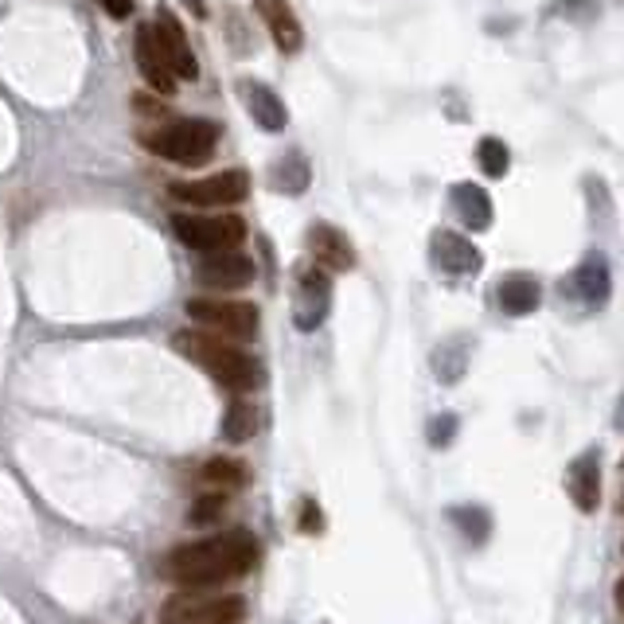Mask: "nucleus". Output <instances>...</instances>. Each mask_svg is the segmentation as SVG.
Here are the masks:
<instances>
[{
	"label": "nucleus",
	"instance_id": "1",
	"mask_svg": "<svg viewBox=\"0 0 624 624\" xmlns=\"http://www.w3.org/2000/svg\"><path fill=\"white\" fill-rule=\"evenodd\" d=\"M164 562H169L164 570H169L180 586L207 589V586H219V581L234 578V574H246L250 566L258 562V543H254L246 531H227V535L180 546V551H172Z\"/></svg>",
	"mask_w": 624,
	"mask_h": 624
},
{
	"label": "nucleus",
	"instance_id": "2",
	"mask_svg": "<svg viewBox=\"0 0 624 624\" xmlns=\"http://www.w3.org/2000/svg\"><path fill=\"white\" fill-rule=\"evenodd\" d=\"M172 348L180 356H187L196 367H204L211 379L227 386V391H239V394H250L262 386V363L246 351L231 348L223 336H215L207 328H192V332H176L172 336Z\"/></svg>",
	"mask_w": 624,
	"mask_h": 624
},
{
	"label": "nucleus",
	"instance_id": "3",
	"mask_svg": "<svg viewBox=\"0 0 624 624\" xmlns=\"http://www.w3.org/2000/svg\"><path fill=\"white\" fill-rule=\"evenodd\" d=\"M215 129L211 122H176L161 134H149L145 137V149L164 157V161H176V164H187V169H196V164H207L215 152Z\"/></svg>",
	"mask_w": 624,
	"mask_h": 624
},
{
	"label": "nucleus",
	"instance_id": "4",
	"mask_svg": "<svg viewBox=\"0 0 624 624\" xmlns=\"http://www.w3.org/2000/svg\"><path fill=\"white\" fill-rule=\"evenodd\" d=\"M172 231L184 246L199 250V254L234 250L246 239V223L239 215H172Z\"/></svg>",
	"mask_w": 624,
	"mask_h": 624
},
{
	"label": "nucleus",
	"instance_id": "5",
	"mask_svg": "<svg viewBox=\"0 0 624 624\" xmlns=\"http://www.w3.org/2000/svg\"><path fill=\"white\" fill-rule=\"evenodd\" d=\"M187 316H192L199 328L215 332V336H231V339L258 336V309L250 301H211V297H196V301H187Z\"/></svg>",
	"mask_w": 624,
	"mask_h": 624
},
{
	"label": "nucleus",
	"instance_id": "6",
	"mask_svg": "<svg viewBox=\"0 0 624 624\" xmlns=\"http://www.w3.org/2000/svg\"><path fill=\"white\" fill-rule=\"evenodd\" d=\"M169 192H172V199H180V204H187V207H231L250 192V176L242 169H227V172H215V176H204V180L172 184Z\"/></svg>",
	"mask_w": 624,
	"mask_h": 624
},
{
	"label": "nucleus",
	"instance_id": "7",
	"mask_svg": "<svg viewBox=\"0 0 624 624\" xmlns=\"http://www.w3.org/2000/svg\"><path fill=\"white\" fill-rule=\"evenodd\" d=\"M196 281L204 289H219V293L246 289L254 281V262L234 254V250H219V254H207L196 266Z\"/></svg>",
	"mask_w": 624,
	"mask_h": 624
},
{
	"label": "nucleus",
	"instance_id": "8",
	"mask_svg": "<svg viewBox=\"0 0 624 624\" xmlns=\"http://www.w3.org/2000/svg\"><path fill=\"white\" fill-rule=\"evenodd\" d=\"M297 328L301 332H312L316 324L328 316V274H324L321 266H301V274H297Z\"/></svg>",
	"mask_w": 624,
	"mask_h": 624
},
{
	"label": "nucleus",
	"instance_id": "9",
	"mask_svg": "<svg viewBox=\"0 0 624 624\" xmlns=\"http://www.w3.org/2000/svg\"><path fill=\"white\" fill-rule=\"evenodd\" d=\"M134 59H137V71H141V79L149 82V90H157L161 99L176 94V74H172L169 59L161 55V44H157V36H152V27H149V24L137 27Z\"/></svg>",
	"mask_w": 624,
	"mask_h": 624
},
{
	"label": "nucleus",
	"instance_id": "10",
	"mask_svg": "<svg viewBox=\"0 0 624 624\" xmlns=\"http://www.w3.org/2000/svg\"><path fill=\"white\" fill-rule=\"evenodd\" d=\"M152 36H157V44H161V55L169 59V67H172V74H176V79H196V74H199L196 51H192V44H187L184 27L176 24V16L161 12V16H157V24H152Z\"/></svg>",
	"mask_w": 624,
	"mask_h": 624
},
{
	"label": "nucleus",
	"instance_id": "11",
	"mask_svg": "<svg viewBox=\"0 0 624 624\" xmlns=\"http://www.w3.org/2000/svg\"><path fill=\"white\" fill-rule=\"evenodd\" d=\"M434 262L453 277H476L484 269V254L457 231L434 234Z\"/></svg>",
	"mask_w": 624,
	"mask_h": 624
},
{
	"label": "nucleus",
	"instance_id": "12",
	"mask_svg": "<svg viewBox=\"0 0 624 624\" xmlns=\"http://www.w3.org/2000/svg\"><path fill=\"white\" fill-rule=\"evenodd\" d=\"M309 250H312V262L321 269H332V274H348L356 266V250H351L348 234L336 231L328 223H316L309 231Z\"/></svg>",
	"mask_w": 624,
	"mask_h": 624
},
{
	"label": "nucleus",
	"instance_id": "13",
	"mask_svg": "<svg viewBox=\"0 0 624 624\" xmlns=\"http://www.w3.org/2000/svg\"><path fill=\"white\" fill-rule=\"evenodd\" d=\"M566 484H570V496L574 504H578V511H598L601 504V457L589 449V453H581L578 461L570 464V476H566Z\"/></svg>",
	"mask_w": 624,
	"mask_h": 624
},
{
	"label": "nucleus",
	"instance_id": "14",
	"mask_svg": "<svg viewBox=\"0 0 624 624\" xmlns=\"http://www.w3.org/2000/svg\"><path fill=\"white\" fill-rule=\"evenodd\" d=\"M570 289L589 304V309H601L609 301V289H613V277H609V262L601 254H589L570 277Z\"/></svg>",
	"mask_w": 624,
	"mask_h": 624
},
{
	"label": "nucleus",
	"instance_id": "15",
	"mask_svg": "<svg viewBox=\"0 0 624 624\" xmlns=\"http://www.w3.org/2000/svg\"><path fill=\"white\" fill-rule=\"evenodd\" d=\"M254 4H258L262 20H266L269 36H274V44L281 47V51H286V55L301 51L304 32H301V24H297L293 9H289L286 0H254Z\"/></svg>",
	"mask_w": 624,
	"mask_h": 624
},
{
	"label": "nucleus",
	"instance_id": "16",
	"mask_svg": "<svg viewBox=\"0 0 624 624\" xmlns=\"http://www.w3.org/2000/svg\"><path fill=\"white\" fill-rule=\"evenodd\" d=\"M496 301L508 316H527V312H535L539 304H543V289H539L535 277L516 274V277H504V281H499Z\"/></svg>",
	"mask_w": 624,
	"mask_h": 624
},
{
	"label": "nucleus",
	"instance_id": "17",
	"mask_svg": "<svg viewBox=\"0 0 624 624\" xmlns=\"http://www.w3.org/2000/svg\"><path fill=\"white\" fill-rule=\"evenodd\" d=\"M246 106L266 134H281V129H286V122H289L286 102L277 99L269 86H262V82H246Z\"/></svg>",
	"mask_w": 624,
	"mask_h": 624
},
{
	"label": "nucleus",
	"instance_id": "18",
	"mask_svg": "<svg viewBox=\"0 0 624 624\" xmlns=\"http://www.w3.org/2000/svg\"><path fill=\"white\" fill-rule=\"evenodd\" d=\"M453 207L461 215V223L469 231H488L492 227V199L481 184H457L453 187Z\"/></svg>",
	"mask_w": 624,
	"mask_h": 624
},
{
	"label": "nucleus",
	"instance_id": "19",
	"mask_svg": "<svg viewBox=\"0 0 624 624\" xmlns=\"http://www.w3.org/2000/svg\"><path fill=\"white\" fill-rule=\"evenodd\" d=\"M258 426H262V414H258V406H254V402L234 398L231 406H227V414H223V437L231 441V446H242V441H250V437L258 434Z\"/></svg>",
	"mask_w": 624,
	"mask_h": 624
},
{
	"label": "nucleus",
	"instance_id": "20",
	"mask_svg": "<svg viewBox=\"0 0 624 624\" xmlns=\"http://www.w3.org/2000/svg\"><path fill=\"white\" fill-rule=\"evenodd\" d=\"M199 481H204V488H242V484L250 481L246 464L242 461H231V457H215V461H207L204 469H199Z\"/></svg>",
	"mask_w": 624,
	"mask_h": 624
},
{
	"label": "nucleus",
	"instance_id": "21",
	"mask_svg": "<svg viewBox=\"0 0 624 624\" xmlns=\"http://www.w3.org/2000/svg\"><path fill=\"white\" fill-rule=\"evenodd\" d=\"M242 613H246V609H242L239 598H215V601H204V605L196 601L187 624H239Z\"/></svg>",
	"mask_w": 624,
	"mask_h": 624
},
{
	"label": "nucleus",
	"instance_id": "22",
	"mask_svg": "<svg viewBox=\"0 0 624 624\" xmlns=\"http://www.w3.org/2000/svg\"><path fill=\"white\" fill-rule=\"evenodd\" d=\"M469 367V348H464V339H449L441 348L434 351V371L441 383H457Z\"/></svg>",
	"mask_w": 624,
	"mask_h": 624
},
{
	"label": "nucleus",
	"instance_id": "23",
	"mask_svg": "<svg viewBox=\"0 0 624 624\" xmlns=\"http://www.w3.org/2000/svg\"><path fill=\"white\" fill-rule=\"evenodd\" d=\"M274 187L277 192H286V196H301L304 187H309V161H304L301 152H289L286 161L277 164Z\"/></svg>",
	"mask_w": 624,
	"mask_h": 624
},
{
	"label": "nucleus",
	"instance_id": "24",
	"mask_svg": "<svg viewBox=\"0 0 624 624\" xmlns=\"http://www.w3.org/2000/svg\"><path fill=\"white\" fill-rule=\"evenodd\" d=\"M449 519L457 523V531H461L469 543H476L481 546L484 539H488V531H492V516L484 508H453L449 511Z\"/></svg>",
	"mask_w": 624,
	"mask_h": 624
},
{
	"label": "nucleus",
	"instance_id": "25",
	"mask_svg": "<svg viewBox=\"0 0 624 624\" xmlns=\"http://www.w3.org/2000/svg\"><path fill=\"white\" fill-rule=\"evenodd\" d=\"M476 161H481L484 176L499 180V176H504V172H508L511 152H508V145L499 141V137H484V141H481V149H476Z\"/></svg>",
	"mask_w": 624,
	"mask_h": 624
},
{
	"label": "nucleus",
	"instance_id": "26",
	"mask_svg": "<svg viewBox=\"0 0 624 624\" xmlns=\"http://www.w3.org/2000/svg\"><path fill=\"white\" fill-rule=\"evenodd\" d=\"M227 508V499L219 496V492H204V496L192 504V523H211V519H219Z\"/></svg>",
	"mask_w": 624,
	"mask_h": 624
},
{
	"label": "nucleus",
	"instance_id": "27",
	"mask_svg": "<svg viewBox=\"0 0 624 624\" xmlns=\"http://www.w3.org/2000/svg\"><path fill=\"white\" fill-rule=\"evenodd\" d=\"M192 609H196V601L187 598V593H176L172 601H164L161 624H187V621H192Z\"/></svg>",
	"mask_w": 624,
	"mask_h": 624
},
{
	"label": "nucleus",
	"instance_id": "28",
	"mask_svg": "<svg viewBox=\"0 0 624 624\" xmlns=\"http://www.w3.org/2000/svg\"><path fill=\"white\" fill-rule=\"evenodd\" d=\"M453 434H457L453 414H441V418L429 421V446H434V449H446L449 441H453Z\"/></svg>",
	"mask_w": 624,
	"mask_h": 624
},
{
	"label": "nucleus",
	"instance_id": "29",
	"mask_svg": "<svg viewBox=\"0 0 624 624\" xmlns=\"http://www.w3.org/2000/svg\"><path fill=\"white\" fill-rule=\"evenodd\" d=\"M297 523H301L304 535H321V531H324V516H321V508H316V499H304V504H301V519H297Z\"/></svg>",
	"mask_w": 624,
	"mask_h": 624
},
{
	"label": "nucleus",
	"instance_id": "30",
	"mask_svg": "<svg viewBox=\"0 0 624 624\" xmlns=\"http://www.w3.org/2000/svg\"><path fill=\"white\" fill-rule=\"evenodd\" d=\"M598 9H601V0H562L558 4L562 16H570V20H589Z\"/></svg>",
	"mask_w": 624,
	"mask_h": 624
},
{
	"label": "nucleus",
	"instance_id": "31",
	"mask_svg": "<svg viewBox=\"0 0 624 624\" xmlns=\"http://www.w3.org/2000/svg\"><path fill=\"white\" fill-rule=\"evenodd\" d=\"M99 4H102V9H106L114 20H125V16H129V12H134L137 0H99Z\"/></svg>",
	"mask_w": 624,
	"mask_h": 624
},
{
	"label": "nucleus",
	"instance_id": "32",
	"mask_svg": "<svg viewBox=\"0 0 624 624\" xmlns=\"http://www.w3.org/2000/svg\"><path fill=\"white\" fill-rule=\"evenodd\" d=\"M134 106L141 109L145 117H161V114H164V109L157 106V102H149V99H145V94H137V99H134Z\"/></svg>",
	"mask_w": 624,
	"mask_h": 624
},
{
	"label": "nucleus",
	"instance_id": "33",
	"mask_svg": "<svg viewBox=\"0 0 624 624\" xmlns=\"http://www.w3.org/2000/svg\"><path fill=\"white\" fill-rule=\"evenodd\" d=\"M184 4H187L192 12H196V16H207V4H204V0H184Z\"/></svg>",
	"mask_w": 624,
	"mask_h": 624
},
{
	"label": "nucleus",
	"instance_id": "34",
	"mask_svg": "<svg viewBox=\"0 0 624 624\" xmlns=\"http://www.w3.org/2000/svg\"><path fill=\"white\" fill-rule=\"evenodd\" d=\"M616 601H621V609H624V578L616 581Z\"/></svg>",
	"mask_w": 624,
	"mask_h": 624
}]
</instances>
